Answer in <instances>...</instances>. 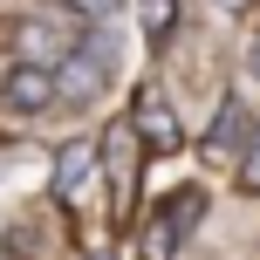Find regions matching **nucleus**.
Here are the masks:
<instances>
[{
    "instance_id": "f257e3e1",
    "label": "nucleus",
    "mask_w": 260,
    "mask_h": 260,
    "mask_svg": "<svg viewBox=\"0 0 260 260\" xmlns=\"http://www.w3.org/2000/svg\"><path fill=\"white\" fill-rule=\"evenodd\" d=\"M117 62H123V41L110 35V27H89L82 48L55 69V96H69V103H96V96L117 82Z\"/></svg>"
},
{
    "instance_id": "f03ea898",
    "label": "nucleus",
    "mask_w": 260,
    "mask_h": 260,
    "mask_svg": "<svg viewBox=\"0 0 260 260\" xmlns=\"http://www.w3.org/2000/svg\"><path fill=\"white\" fill-rule=\"evenodd\" d=\"M82 35H89V27L62 21V14H27V21L14 27V62H35V69H62L69 55L82 48Z\"/></svg>"
},
{
    "instance_id": "7ed1b4c3",
    "label": "nucleus",
    "mask_w": 260,
    "mask_h": 260,
    "mask_svg": "<svg viewBox=\"0 0 260 260\" xmlns=\"http://www.w3.org/2000/svg\"><path fill=\"white\" fill-rule=\"evenodd\" d=\"M130 130H137V144H144L151 157L185 151V123H178V110H171V103H165V89H151V82H144L137 103H130Z\"/></svg>"
},
{
    "instance_id": "20e7f679",
    "label": "nucleus",
    "mask_w": 260,
    "mask_h": 260,
    "mask_svg": "<svg viewBox=\"0 0 260 260\" xmlns=\"http://www.w3.org/2000/svg\"><path fill=\"white\" fill-rule=\"evenodd\" d=\"M96 171H103V137H69L62 157H55V199L62 206H89Z\"/></svg>"
},
{
    "instance_id": "39448f33",
    "label": "nucleus",
    "mask_w": 260,
    "mask_h": 260,
    "mask_svg": "<svg viewBox=\"0 0 260 260\" xmlns=\"http://www.w3.org/2000/svg\"><path fill=\"white\" fill-rule=\"evenodd\" d=\"M48 103H55V69L7 62V76H0V110H14V117H41Z\"/></svg>"
},
{
    "instance_id": "423d86ee",
    "label": "nucleus",
    "mask_w": 260,
    "mask_h": 260,
    "mask_svg": "<svg viewBox=\"0 0 260 260\" xmlns=\"http://www.w3.org/2000/svg\"><path fill=\"white\" fill-rule=\"evenodd\" d=\"M247 144H253L247 103H240V96H226V103H219V117H212V130H206V144H199V151H206V157H240Z\"/></svg>"
},
{
    "instance_id": "0eeeda50",
    "label": "nucleus",
    "mask_w": 260,
    "mask_h": 260,
    "mask_svg": "<svg viewBox=\"0 0 260 260\" xmlns=\"http://www.w3.org/2000/svg\"><path fill=\"white\" fill-rule=\"evenodd\" d=\"M137 130L117 123V130H103V171H110V185H117V199H130V185H137Z\"/></svg>"
},
{
    "instance_id": "6e6552de",
    "label": "nucleus",
    "mask_w": 260,
    "mask_h": 260,
    "mask_svg": "<svg viewBox=\"0 0 260 260\" xmlns=\"http://www.w3.org/2000/svg\"><path fill=\"white\" fill-rule=\"evenodd\" d=\"M157 219H165V226H171V240L185 247V233H192V226L206 219V192H199V185H185V192L171 199V206H157Z\"/></svg>"
},
{
    "instance_id": "1a4fd4ad",
    "label": "nucleus",
    "mask_w": 260,
    "mask_h": 260,
    "mask_svg": "<svg viewBox=\"0 0 260 260\" xmlns=\"http://www.w3.org/2000/svg\"><path fill=\"white\" fill-rule=\"evenodd\" d=\"M137 21H144V35L165 48V41H171V27H178V0H144V14H137Z\"/></svg>"
},
{
    "instance_id": "9d476101",
    "label": "nucleus",
    "mask_w": 260,
    "mask_h": 260,
    "mask_svg": "<svg viewBox=\"0 0 260 260\" xmlns=\"http://www.w3.org/2000/svg\"><path fill=\"white\" fill-rule=\"evenodd\" d=\"M233 178H240V192H247V199H260V130H253L247 151H240V171H233Z\"/></svg>"
},
{
    "instance_id": "9b49d317",
    "label": "nucleus",
    "mask_w": 260,
    "mask_h": 260,
    "mask_svg": "<svg viewBox=\"0 0 260 260\" xmlns=\"http://www.w3.org/2000/svg\"><path fill=\"white\" fill-rule=\"evenodd\" d=\"M62 7H69V14H82V21H103L117 0H62Z\"/></svg>"
},
{
    "instance_id": "f8f14e48",
    "label": "nucleus",
    "mask_w": 260,
    "mask_h": 260,
    "mask_svg": "<svg viewBox=\"0 0 260 260\" xmlns=\"http://www.w3.org/2000/svg\"><path fill=\"white\" fill-rule=\"evenodd\" d=\"M89 260H117V253H110V247H89Z\"/></svg>"
},
{
    "instance_id": "ddd939ff",
    "label": "nucleus",
    "mask_w": 260,
    "mask_h": 260,
    "mask_svg": "<svg viewBox=\"0 0 260 260\" xmlns=\"http://www.w3.org/2000/svg\"><path fill=\"white\" fill-rule=\"evenodd\" d=\"M219 7H240V0H219Z\"/></svg>"
}]
</instances>
